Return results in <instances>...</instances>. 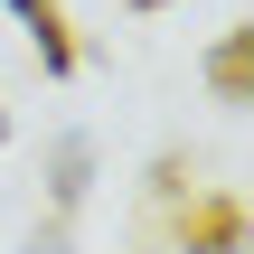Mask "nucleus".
I'll return each mask as SVG.
<instances>
[{
	"mask_svg": "<svg viewBox=\"0 0 254 254\" xmlns=\"http://www.w3.org/2000/svg\"><path fill=\"white\" fill-rule=\"evenodd\" d=\"M179 254H245V207L226 189H189L179 207Z\"/></svg>",
	"mask_w": 254,
	"mask_h": 254,
	"instance_id": "nucleus-1",
	"label": "nucleus"
},
{
	"mask_svg": "<svg viewBox=\"0 0 254 254\" xmlns=\"http://www.w3.org/2000/svg\"><path fill=\"white\" fill-rule=\"evenodd\" d=\"M9 19L38 38V66H47V75H75V28H66L57 0H9Z\"/></svg>",
	"mask_w": 254,
	"mask_h": 254,
	"instance_id": "nucleus-2",
	"label": "nucleus"
},
{
	"mask_svg": "<svg viewBox=\"0 0 254 254\" xmlns=\"http://www.w3.org/2000/svg\"><path fill=\"white\" fill-rule=\"evenodd\" d=\"M85 189H94V141H85V132H66V141L47 151V198H57V217H66Z\"/></svg>",
	"mask_w": 254,
	"mask_h": 254,
	"instance_id": "nucleus-3",
	"label": "nucleus"
},
{
	"mask_svg": "<svg viewBox=\"0 0 254 254\" xmlns=\"http://www.w3.org/2000/svg\"><path fill=\"white\" fill-rule=\"evenodd\" d=\"M207 85H217V104H245V28H226L207 47Z\"/></svg>",
	"mask_w": 254,
	"mask_h": 254,
	"instance_id": "nucleus-4",
	"label": "nucleus"
},
{
	"mask_svg": "<svg viewBox=\"0 0 254 254\" xmlns=\"http://www.w3.org/2000/svg\"><path fill=\"white\" fill-rule=\"evenodd\" d=\"M189 179H198V170H189L179 151H160V160H151V189H160V198H189Z\"/></svg>",
	"mask_w": 254,
	"mask_h": 254,
	"instance_id": "nucleus-5",
	"label": "nucleus"
},
{
	"mask_svg": "<svg viewBox=\"0 0 254 254\" xmlns=\"http://www.w3.org/2000/svg\"><path fill=\"white\" fill-rule=\"evenodd\" d=\"M28 254H75V245H66V226H47V236H28Z\"/></svg>",
	"mask_w": 254,
	"mask_h": 254,
	"instance_id": "nucleus-6",
	"label": "nucleus"
},
{
	"mask_svg": "<svg viewBox=\"0 0 254 254\" xmlns=\"http://www.w3.org/2000/svg\"><path fill=\"white\" fill-rule=\"evenodd\" d=\"M132 9H170V0H132Z\"/></svg>",
	"mask_w": 254,
	"mask_h": 254,
	"instance_id": "nucleus-7",
	"label": "nucleus"
},
{
	"mask_svg": "<svg viewBox=\"0 0 254 254\" xmlns=\"http://www.w3.org/2000/svg\"><path fill=\"white\" fill-rule=\"evenodd\" d=\"M0 141H9V113H0Z\"/></svg>",
	"mask_w": 254,
	"mask_h": 254,
	"instance_id": "nucleus-8",
	"label": "nucleus"
}]
</instances>
